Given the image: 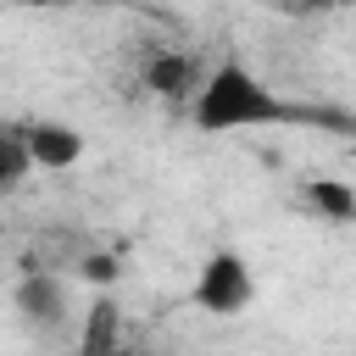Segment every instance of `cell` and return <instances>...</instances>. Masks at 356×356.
<instances>
[{"mask_svg":"<svg viewBox=\"0 0 356 356\" xmlns=\"http://www.w3.org/2000/svg\"><path fill=\"white\" fill-rule=\"evenodd\" d=\"M184 111L200 134H245V128L289 122V106L278 100V89H267L245 61H217L211 72H200V89L189 95Z\"/></svg>","mask_w":356,"mask_h":356,"instance_id":"6da1fadb","label":"cell"},{"mask_svg":"<svg viewBox=\"0 0 356 356\" xmlns=\"http://www.w3.org/2000/svg\"><path fill=\"white\" fill-rule=\"evenodd\" d=\"M189 300L206 312V317H239L250 300H256V273L239 250H211L195 273V289Z\"/></svg>","mask_w":356,"mask_h":356,"instance_id":"7a4b0ae2","label":"cell"},{"mask_svg":"<svg viewBox=\"0 0 356 356\" xmlns=\"http://www.w3.org/2000/svg\"><path fill=\"white\" fill-rule=\"evenodd\" d=\"M11 312L22 317V328H28V334L56 339V334L67 328V317H72L67 278H61V273H50V267L22 273V278H17V289H11Z\"/></svg>","mask_w":356,"mask_h":356,"instance_id":"3957f363","label":"cell"},{"mask_svg":"<svg viewBox=\"0 0 356 356\" xmlns=\"http://www.w3.org/2000/svg\"><path fill=\"white\" fill-rule=\"evenodd\" d=\"M139 89L161 106H189V95L200 89V67L184 50H150L139 67Z\"/></svg>","mask_w":356,"mask_h":356,"instance_id":"277c9868","label":"cell"},{"mask_svg":"<svg viewBox=\"0 0 356 356\" xmlns=\"http://www.w3.org/2000/svg\"><path fill=\"white\" fill-rule=\"evenodd\" d=\"M22 150H28V161L44 167V172H67V167L83 161V134H78L72 122L44 117V122H33V128L22 134Z\"/></svg>","mask_w":356,"mask_h":356,"instance_id":"5b68a950","label":"cell"},{"mask_svg":"<svg viewBox=\"0 0 356 356\" xmlns=\"http://www.w3.org/2000/svg\"><path fill=\"white\" fill-rule=\"evenodd\" d=\"M306 206L323 222H356V189L345 178H306Z\"/></svg>","mask_w":356,"mask_h":356,"instance_id":"8992f818","label":"cell"},{"mask_svg":"<svg viewBox=\"0 0 356 356\" xmlns=\"http://www.w3.org/2000/svg\"><path fill=\"white\" fill-rule=\"evenodd\" d=\"M78 345H83L89 356H100V350H111V345H117V300H111V295H100V300L89 306V323H83Z\"/></svg>","mask_w":356,"mask_h":356,"instance_id":"52a82bcc","label":"cell"},{"mask_svg":"<svg viewBox=\"0 0 356 356\" xmlns=\"http://www.w3.org/2000/svg\"><path fill=\"white\" fill-rule=\"evenodd\" d=\"M28 172H33V161L22 150V134H0V195H11Z\"/></svg>","mask_w":356,"mask_h":356,"instance_id":"ba28073f","label":"cell"},{"mask_svg":"<svg viewBox=\"0 0 356 356\" xmlns=\"http://www.w3.org/2000/svg\"><path fill=\"white\" fill-rule=\"evenodd\" d=\"M78 273H83V284H117V256H106V250H95V256H83L78 261Z\"/></svg>","mask_w":356,"mask_h":356,"instance_id":"9c48e42d","label":"cell"},{"mask_svg":"<svg viewBox=\"0 0 356 356\" xmlns=\"http://www.w3.org/2000/svg\"><path fill=\"white\" fill-rule=\"evenodd\" d=\"M17 6H28V11H111L122 0H17Z\"/></svg>","mask_w":356,"mask_h":356,"instance_id":"30bf717a","label":"cell"},{"mask_svg":"<svg viewBox=\"0 0 356 356\" xmlns=\"http://www.w3.org/2000/svg\"><path fill=\"white\" fill-rule=\"evenodd\" d=\"M312 6H334V0H312Z\"/></svg>","mask_w":356,"mask_h":356,"instance_id":"8fae6325","label":"cell"},{"mask_svg":"<svg viewBox=\"0 0 356 356\" xmlns=\"http://www.w3.org/2000/svg\"><path fill=\"white\" fill-rule=\"evenodd\" d=\"M278 6H300V0H278Z\"/></svg>","mask_w":356,"mask_h":356,"instance_id":"7c38bea8","label":"cell"}]
</instances>
